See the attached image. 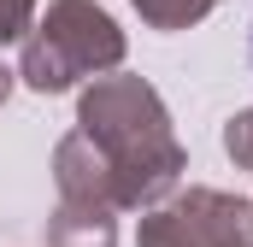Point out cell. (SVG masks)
Masks as SVG:
<instances>
[{
    "label": "cell",
    "mask_w": 253,
    "mask_h": 247,
    "mask_svg": "<svg viewBox=\"0 0 253 247\" xmlns=\"http://www.w3.org/2000/svg\"><path fill=\"white\" fill-rule=\"evenodd\" d=\"M77 129L106 159L118 212H147L165 194H177L189 153L171 129V112L147 77H94L77 100Z\"/></svg>",
    "instance_id": "1"
},
{
    "label": "cell",
    "mask_w": 253,
    "mask_h": 247,
    "mask_svg": "<svg viewBox=\"0 0 253 247\" xmlns=\"http://www.w3.org/2000/svg\"><path fill=\"white\" fill-rule=\"evenodd\" d=\"M124 30L106 6L94 0H47V12L30 24L24 53H18V77L36 94H65L83 77H106L124 65Z\"/></svg>",
    "instance_id": "2"
},
{
    "label": "cell",
    "mask_w": 253,
    "mask_h": 247,
    "mask_svg": "<svg viewBox=\"0 0 253 247\" xmlns=\"http://www.w3.org/2000/svg\"><path fill=\"white\" fill-rule=\"evenodd\" d=\"M135 247H253V200L224 188H183L147 206Z\"/></svg>",
    "instance_id": "3"
},
{
    "label": "cell",
    "mask_w": 253,
    "mask_h": 247,
    "mask_svg": "<svg viewBox=\"0 0 253 247\" xmlns=\"http://www.w3.org/2000/svg\"><path fill=\"white\" fill-rule=\"evenodd\" d=\"M47 247H118V212L59 200L47 218Z\"/></svg>",
    "instance_id": "4"
},
{
    "label": "cell",
    "mask_w": 253,
    "mask_h": 247,
    "mask_svg": "<svg viewBox=\"0 0 253 247\" xmlns=\"http://www.w3.org/2000/svg\"><path fill=\"white\" fill-rule=\"evenodd\" d=\"M129 6L141 12L147 30H189V24H200L218 0H129Z\"/></svg>",
    "instance_id": "5"
},
{
    "label": "cell",
    "mask_w": 253,
    "mask_h": 247,
    "mask_svg": "<svg viewBox=\"0 0 253 247\" xmlns=\"http://www.w3.org/2000/svg\"><path fill=\"white\" fill-rule=\"evenodd\" d=\"M224 153L236 159V171H253V106L224 124Z\"/></svg>",
    "instance_id": "6"
},
{
    "label": "cell",
    "mask_w": 253,
    "mask_h": 247,
    "mask_svg": "<svg viewBox=\"0 0 253 247\" xmlns=\"http://www.w3.org/2000/svg\"><path fill=\"white\" fill-rule=\"evenodd\" d=\"M36 6H42V0H0V47L30 36V24H36Z\"/></svg>",
    "instance_id": "7"
},
{
    "label": "cell",
    "mask_w": 253,
    "mask_h": 247,
    "mask_svg": "<svg viewBox=\"0 0 253 247\" xmlns=\"http://www.w3.org/2000/svg\"><path fill=\"white\" fill-rule=\"evenodd\" d=\"M12 77H18V71H6V65H0V106H6V94H12Z\"/></svg>",
    "instance_id": "8"
}]
</instances>
